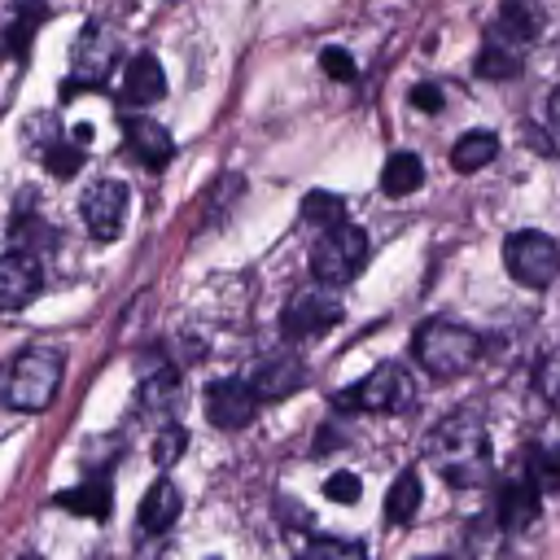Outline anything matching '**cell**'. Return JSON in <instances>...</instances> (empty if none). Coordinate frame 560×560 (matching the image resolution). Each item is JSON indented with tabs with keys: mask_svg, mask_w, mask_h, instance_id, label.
Instances as JSON below:
<instances>
[{
	"mask_svg": "<svg viewBox=\"0 0 560 560\" xmlns=\"http://www.w3.org/2000/svg\"><path fill=\"white\" fill-rule=\"evenodd\" d=\"M258 402H262V398H258L254 385L241 381V376H223V381L206 385V420H210L214 429H245V424L254 420Z\"/></svg>",
	"mask_w": 560,
	"mask_h": 560,
	"instance_id": "30bf717a",
	"label": "cell"
},
{
	"mask_svg": "<svg viewBox=\"0 0 560 560\" xmlns=\"http://www.w3.org/2000/svg\"><path fill=\"white\" fill-rule=\"evenodd\" d=\"M363 262H368V232L354 228V223L328 228V232L315 241V249H311V276H315L319 284H332V289L350 284V280L363 271Z\"/></svg>",
	"mask_w": 560,
	"mask_h": 560,
	"instance_id": "5b68a950",
	"label": "cell"
},
{
	"mask_svg": "<svg viewBox=\"0 0 560 560\" xmlns=\"http://www.w3.org/2000/svg\"><path fill=\"white\" fill-rule=\"evenodd\" d=\"M521 468L534 477V486L542 494H556L560 490V442H534L521 459Z\"/></svg>",
	"mask_w": 560,
	"mask_h": 560,
	"instance_id": "d4e9b609",
	"label": "cell"
},
{
	"mask_svg": "<svg viewBox=\"0 0 560 560\" xmlns=\"http://www.w3.org/2000/svg\"><path fill=\"white\" fill-rule=\"evenodd\" d=\"M311 556H363V542H350V538H311L306 542Z\"/></svg>",
	"mask_w": 560,
	"mask_h": 560,
	"instance_id": "d6a6232c",
	"label": "cell"
},
{
	"mask_svg": "<svg viewBox=\"0 0 560 560\" xmlns=\"http://www.w3.org/2000/svg\"><path fill=\"white\" fill-rule=\"evenodd\" d=\"M44 166H48V175L70 179V175L83 166V149L70 144V140H48V144H44Z\"/></svg>",
	"mask_w": 560,
	"mask_h": 560,
	"instance_id": "83f0119b",
	"label": "cell"
},
{
	"mask_svg": "<svg viewBox=\"0 0 560 560\" xmlns=\"http://www.w3.org/2000/svg\"><path fill=\"white\" fill-rule=\"evenodd\" d=\"M57 503H61V508H70V512H79V516L109 521V512H114V486H109V477H88L83 486H74V490H66V494H57Z\"/></svg>",
	"mask_w": 560,
	"mask_h": 560,
	"instance_id": "ffe728a7",
	"label": "cell"
},
{
	"mask_svg": "<svg viewBox=\"0 0 560 560\" xmlns=\"http://www.w3.org/2000/svg\"><path fill=\"white\" fill-rule=\"evenodd\" d=\"M44 241H48V228H44L39 219H31V214H18V219H13V228H9V249L39 254Z\"/></svg>",
	"mask_w": 560,
	"mask_h": 560,
	"instance_id": "f1b7e54d",
	"label": "cell"
},
{
	"mask_svg": "<svg viewBox=\"0 0 560 560\" xmlns=\"http://www.w3.org/2000/svg\"><path fill=\"white\" fill-rule=\"evenodd\" d=\"M542 26H547V13H542L538 0H499V13H494L490 31H499L503 39H512L521 48H529L542 35Z\"/></svg>",
	"mask_w": 560,
	"mask_h": 560,
	"instance_id": "e0dca14e",
	"label": "cell"
},
{
	"mask_svg": "<svg viewBox=\"0 0 560 560\" xmlns=\"http://www.w3.org/2000/svg\"><path fill=\"white\" fill-rule=\"evenodd\" d=\"M416 398V385L411 376L398 368V363H376L368 376H359L350 389H341L332 402L341 411H363V416H394V411H407Z\"/></svg>",
	"mask_w": 560,
	"mask_h": 560,
	"instance_id": "277c9868",
	"label": "cell"
},
{
	"mask_svg": "<svg viewBox=\"0 0 560 560\" xmlns=\"http://www.w3.org/2000/svg\"><path fill=\"white\" fill-rule=\"evenodd\" d=\"M179 512H184V494H179V486L166 481V477H158V481L144 490V499H140L136 525H140V534L158 538V534H166V529L179 521Z\"/></svg>",
	"mask_w": 560,
	"mask_h": 560,
	"instance_id": "2e32d148",
	"label": "cell"
},
{
	"mask_svg": "<svg viewBox=\"0 0 560 560\" xmlns=\"http://www.w3.org/2000/svg\"><path fill=\"white\" fill-rule=\"evenodd\" d=\"M136 372H140L136 407H140L144 416L166 420V416L175 411V402H179V372H175V363H166L162 354H149L144 363H136Z\"/></svg>",
	"mask_w": 560,
	"mask_h": 560,
	"instance_id": "8fae6325",
	"label": "cell"
},
{
	"mask_svg": "<svg viewBox=\"0 0 560 560\" xmlns=\"http://www.w3.org/2000/svg\"><path fill=\"white\" fill-rule=\"evenodd\" d=\"M166 96V74L153 52H136L122 70V101L127 105H153Z\"/></svg>",
	"mask_w": 560,
	"mask_h": 560,
	"instance_id": "ac0fdd59",
	"label": "cell"
},
{
	"mask_svg": "<svg viewBox=\"0 0 560 560\" xmlns=\"http://www.w3.org/2000/svg\"><path fill=\"white\" fill-rule=\"evenodd\" d=\"M57 385H61V350H52V346H26L9 363L4 402L13 411H44L57 398Z\"/></svg>",
	"mask_w": 560,
	"mask_h": 560,
	"instance_id": "3957f363",
	"label": "cell"
},
{
	"mask_svg": "<svg viewBox=\"0 0 560 560\" xmlns=\"http://www.w3.org/2000/svg\"><path fill=\"white\" fill-rule=\"evenodd\" d=\"M44 18H48V4H44V0H13V4H9L4 48H9V57H13V61H22V57H26V44H31L35 26H39Z\"/></svg>",
	"mask_w": 560,
	"mask_h": 560,
	"instance_id": "44dd1931",
	"label": "cell"
},
{
	"mask_svg": "<svg viewBox=\"0 0 560 560\" xmlns=\"http://www.w3.org/2000/svg\"><path fill=\"white\" fill-rule=\"evenodd\" d=\"M249 385H254V394L262 398V402H280V398H289V394H298L302 385H306V368H302V359L298 354H271V359H262L258 368H254V376H249Z\"/></svg>",
	"mask_w": 560,
	"mask_h": 560,
	"instance_id": "9a60e30c",
	"label": "cell"
},
{
	"mask_svg": "<svg viewBox=\"0 0 560 560\" xmlns=\"http://www.w3.org/2000/svg\"><path fill=\"white\" fill-rule=\"evenodd\" d=\"M118 57V39L105 22H88L70 48V83H61V96H74L83 88H101L109 66Z\"/></svg>",
	"mask_w": 560,
	"mask_h": 560,
	"instance_id": "52a82bcc",
	"label": "cell"
},
{
	"mask_svg": "<svg viewBox=\"0 0 560 560\" xmlns=\"http://www.w3.org/2000/svg\"><path fill=\"white\" fill-rule=\"evenodd\" d=\"M411 354L416 363L433 376V381H455L464 372H472L486 354V341L481 332H472L468 324H455V319H424L411 337Z\"/></svg>",
	"mask_w": 560,
	"mask_h": 560,
	"instance_id": "7a4b0ae2",
	"label": "cell"
},
{
	"mask_svg": "<svg viewBox=\"0 0 560 560\" xmlns=\"http://www.w3.org/2000/svg\"><path fill=\"white\" fill-rule=\"evenodd\" d=\"M494 516H499V525H503L508 534H521V529L538 525V516H542V490L534 486V477H529V472H525V477L503 481Z\"/></svg>",
	"mask_w": 560,
	"mask_h": 560,
	"instance_id": "5bb4252c",
	"label": "cell"
},
{
	"mask_svg": "<svg viewBox=\"0 0 560 560\" xmlns=\"http://www.w3.org/2000/svg\"><path fill=\"white\" fill-rule=\"evenodd\" d=\"M324 494H328L332 503H359V494H363V481H359V472L341 468V472H328V481H324Z\"/></svg>",
	"mask_w": 560,
	"mask_h": 560,
	"instance_id": "f546056e",
	"label": "cell"
},
{
	"mask_svg": "<svg viewBox=\"0 0 560 560\" xmlns=\"http://www.w3.org/2000/svg\"><path fill=\"white\" fill-rule=\"evenodd\" d=\"M302 223H311V228H337V223H346V201L337 197V192H324V188H315V192H306L302 197Z\"/></svg>",
	"mask_w": 560,
	"mask_h": 560,
	"instance_id": "484cf974",
	"label": "cell"
},
{
	"mask_svg": "<svg viewBox=\"0 0 560 560\" xmlns=\"http://www.w3.org/2000/svg\"><path fill=\"white\" fill-rule=\"evenodd\" d=\"M424 455L455 490H477L490 481V433L472 411L442 416L424 438Z\"/></svg>",
	"mask_w": 560,
	"mask_h": 560,
	"instance_id": "6da1fadb",
	"label": "cell"
},
{
	"mask_svg": "<svg viewBox=\"0 0 560 560\" xmlns=\"http://www.w3.org/2000/svg\"><path fill=\"white\" fill-rule=\"evenodd\" d=\"M122 144L149 171H162L171 162V153H175L171 131L158 118H149V114H122Z\"/></svg>",
	"mask_w": 560,
	"mask_h": 560,
	"instance_id": "7c38bea8",
	"label": "cell"
},
{
	"mask_svg": "<svg viewBox=\"0 0 560 560\" xmlns=\"http://www.w3.org/2000/svg\"><path fill=\"white\" fill-rule=\"evenodd\" d=\"M503 267L521 289H547L560 276V245L538 228H521L503 241Z\"/></svg>",
	"mask_w": 560,
	"mask_h": 560,
	"instance_id": "8992f818",
	"label": "cell"
},
{
	"mask_svg": "<svg viewBox=\"0 0 560 560\" xmlns=\"http://www.w3.org/2000/svg\"><path fill=\"white\" fill-rule=\"evenodd\" d=\"M420 184H424V162L416 153L398 149L385 158V166H381V192L385 197H411Z\"/></svg>",
	"mask_w": 560,
	"mask_h": 560,
	"instance_id": "603a6c76",
	"label": "cell"
},
{
	"mask_svg": "<svg viewBox=\"0 0 560 560\" xmlns=\"http://www.w3.org/2000/svg\"><path fill=\"white\" fill-rule=\"evenodd\" d=\"M411 105H416L420 114H438V109L446 105V96H442V88H438V83H429V79H424V83H416V88H411Z\"/></svg>",
	"mask_w": 560,
	"mask_h": 560,
	"instance_id": "836d02e7",
	"label": "cell"
},
{
	"mask_svg": "<svg viewBox=\"0 0 560 560\" xmlns=\"http://www.w3.org/2000/svg\"><path fill=\"white\" fill-rule=\"evenodd\" d=\"M547 131L560 140V88H551V96H547Z\"/></svg>",
	"mask_w": 560,
	"mask_h": 560,
	"instance_id": "e575fe53",
	"label": "cell"
},
{
	"mask_svg": "<svg viewBox=\"0 0 560 560\" xmlns=\"http://www.w3.org/2000/svg\"><path fill=\"white\" fill-rule=\"evenodd\" d=\"M337 324H341V298L332 293V284H315V289L298 293L284 311V337H293V341L324 337Z\"/></svg>",
	"mask_w": 560,
	"mask_h": 560,
	"instance_id": "ba28073f",
	"label": "cell"
},
{
	"mask_svg": "<svg viewBox=\"0 0 560 560\" xmlns=\"http://www.w3.org/2000/svg\"><path fill=\"white\" fill-rule=\"evenodd\" d=\"M521 57H525L521 44L503 39L499 31H486V39H481V48H477V74H481V79H512V74L521 70Z\"/></svg>",
	"mask_w": 560,
	"mask_h": 560,
	"instance_id": "d6986e66",
	"label": "cell"
},
{
	"mask_svg": "<svg viewBox=\"0 0 560 560\" xmlns=\"http://www.w3.org/2000/svg\"><path fill=\"white\" fill-rule=\"evenodd\" d=\"M319 66H324V74L328 79H337V83H350L359 70H354V57L346 52V48H337V44H328L324 52H319Z\"/></svg>",
	"mask_w": 560,
	"mask_h": 560,
	"instance_id": "4dcf8cb0",
	"label": "cell"
},
{
	"mask_svg": "<svg viewBox=\"0 0 560 560\" xmlns=\"http://www.w3.org/2000/svg\"><path fill=\"white\" fill-rule=\"evenodd\" d=\"M44 284V271H39V258L26 254V249H9L4 262H0V306L4 311H22Z\"/></svg>",
	"mask_w": 560,
	"mask_h": 560,
	"instance_id": "4fadbf2b",
	"label": "cell"
},
{
	"mask_svg": "<svg viewBox=\"0 0 560 560\" xmlns=\"http://www.w3.org/2000/svg\"><path fill=\"white\" fill-rule=\"evenodd\" d=\"M494 158H499V136H494V131H486V127L464 131V136L455 140V149H451V166H455L459 175H472V171L490 166Z\"/></svg>",
	"mask_w": 560,
	"mask_h": 560,
	"instance_id": "7402d4cb",
	"label": "cell"
},
{
	"mask_svg": "<svg viewBox=\"0 0 560 560\" xmlns=\"http://www.w3.org/2000/svg\"><path fill=\"white\" fill-rule=\"evenodd\" d=\"M534 385L547 402H560V354H542V363L534 372Z\"/></svg>",
	"mask_w": 560,
	"mask_h": 560,
	"instance_id": "1f68e13d",
	"label": "cell"
},
{
	"mask_svg": "<svg viewBox=\"0 0 560 560\" xmlns=\"http://www.w3.org/2000/svg\"><path fill=\"white\" fill-rule=\"evenodd\" d=\"M420 494H424L420 472H416V468H402V472L394 477V486L385 490V521H389V525H407V521L420 512Z\"/></svg>",
	"mask_w": 560,
	"mask_h": 560,
	"instance_id": "cb8c5ba5",
	"label": "cell"
},
{
	"mask_svg": "<svg viewBox=\"0 0 560 560\" xmlns=\"http://www.w3.org/2000/svg\"><path fill=\"white\" fill-rule=\"evenodd\" d=\"M79 214H83V228L92 232V241H114L127 223V188L118 179H96L83 192Z\"/></svg>",
	"mask_w": 560,
	"mask_h": 560,
	"instance_id": "9c48e42d",
	"label": "cell"
},
{
	"mask_svg": "<svg viewBox=\"0 0 560 560\" xmlns=\"http://www.w3.org/2000/svg\"><path fill=\"white\" fill-rule=\"evenodd\" d=\"M184 446H188V429H184V424H175V420H166V424L158 429V438H153L149 455H153V464H158V468H171V464L184 455Z\"/></svg>",
	"mask_w": 560,
	"mask_h": 560,
	"instance_id": "4316f807",
	"label": "cell"
}]
</instances>
